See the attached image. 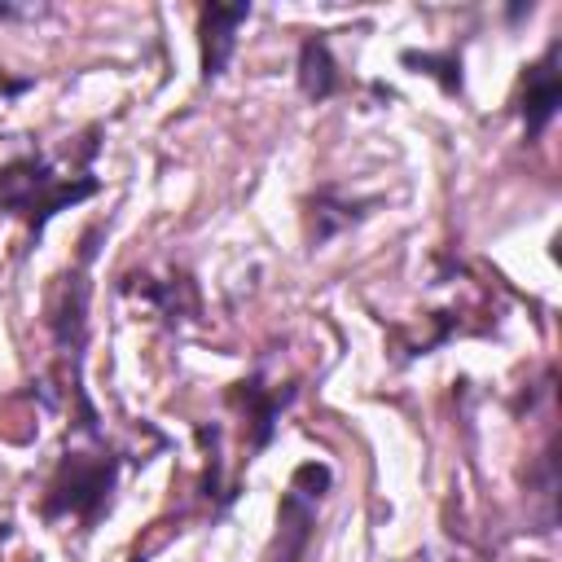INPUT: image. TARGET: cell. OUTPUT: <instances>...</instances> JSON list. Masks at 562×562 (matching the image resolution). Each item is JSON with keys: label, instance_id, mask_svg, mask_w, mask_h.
I'll return each mask as SVG.
<instances>
[{"label": "cell", "instance_id": "1", "mask_svg": "<svg viewBox=\"0 0 562 562\" xmlns=\"http://www.w3.org/2000/svg\"><path fill=\"white\" fill-rule=\"evenodd\" d=\"M88 193H97V180H66L57 176L44 158H18L9 167H0V211L9 215H26L31 228L40 233L61 206L83 202Z\"/></svg>", "mask_w": 562, "mask_h": 562}, {"label": "cell", "instance_id": "2", "mask_svg": "<svg viewBox=\"0 0 562 562\" xmlns=\"http://www.w3.org/2000/svg\"><path fill=\"white\" fill-rule=\"evenodd\" d=\"M110 487H114V461L70 452V457L61 461V474H57V479H53V487H48L44 514H48V518L75 514L79 522H92V518H97V509L105 505Z\"/></svg>", "mask_w": 562, "mask_h": 562}, {"label": "cell", "instance_id": "3", "mask_svg": "<svg viewBox=\"0 0 562 562\" xmlns=\"http://www.w3.org/2000/svg\"><path fill=\"white\" fill-rule=\"evenodd\" d=\"M558 97H562V83H558V44H549L540 53V61L527 66V79H522V127H527L531 140L558 114Z\"/></svg>", "mask_w": 562, "mask_h": 562}, {"label": "cell", "instance_id": "4", "mask_svg": "<svg viewBox=\"0 0 562 562\" xmlns=\"http://www.w3.org/2000/svg\"><path fill=\"white\" fill-rule=\"evenodd\" d=\"M277 540H272V553L263 562H303L307 553V540H312V527H316V505H312V492H303L299 483H290V492L281 496V522H277Z\"/></svg>", "mask_w": 562, "mask_h": 562}, {"label": "cell", "instance_id": "5", "mask_svg": "<svg viewBox=\"0 0 562 562\" xmlns=\"http://www.w3.org/2000/svg\"><path fill=\"white\" fill-rule=\"evenodd\" d=\"M250 18V4H206L202 9V70H206V79H215V75H224V66H228V57H233V48H237V26Z\"/></svg>", "mask_w": 562, "mask_h": 562}, {"label": "cell", "instance_id": "6", "mask_svg": "<svg viewBox=\"0 0 562 562\" xmlns=\"http://www.w3.org/2000/svg\"><path fill=\"white\" fill-rule=\"evenodd\" d=\"M299 83L312 101H325L334 88H338V75H334V61H329V48L325 40H307L303 53H299Z\"/></svg>", "mask_w": 562, "mask_h": 562}]
</instances>
